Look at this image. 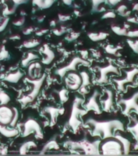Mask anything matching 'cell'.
<instances>
[{"label": "cell", "instance_id": "1", "mask_svg": "<svg viewBox=\"0 0 138 156\" xmlns=\"http://www.w3.org/2000/svg\"><path fill=\"white\" fill-rule=\"evenodd\" d=\"M86 123L93 127V135L101 136L102 139L112 138L114 136V131H124L125 129L124 123L117 119L109 120H96L94 119H87Z\"/></svg>", "mask_w": 138, "mask_h": 156}, {"label": "cell", "instance_id": "2", "mask_svg": "<svg viewBox=\"0 0 138 156\" xmlns=\"http://www.w3.org/2000/svg\"><path fill=\"white\" fill-rule=\"evenodd\" d=\"M114 138V137H113ZM102 144L101 150L104 155H122L123 146L121 142L116 138L109 139Z\"/></svg>", "mask_w": 138, "mask_h": 156}, {"label": "cell", "instance_id": "3", "mask_svg": "<svg viewBox=\"0 0 138 156\" xmlns=\"http://www.w3.org/2000/svg\"><path fill=\"white\" fill-rule=\"evenodd\" d=\"M118 105L123 107V114L128 115L132 110L138 114V90L129 98H120L118 101Z\"/></svg>", "mask_w": 138, "mask_h": 156}, {"label": "cell", "instance_id": "4", "mask_svg": "<svg viewBox=\"0 0 138 156\" xmlns=\"http://www.w3.org/2000/svg\"><path fill=\"white\" fill-rule=\"evenodd\" d=\"M45 80V75H43L41 77H38L37 79H32V80H27L29 82H30L31 84H33L34 85V88L33 90H31V92L28 93L25 96H24L23 98H21L19 100V102H21L23 105H25L29 102H32L33 100L37 96L39 91H40V89H41V85L43 84V81Z\"/></svg>", "mask_w": 138, "mask_h": 156}, {"label": "cell", "instance_id": "5", "mask_svg": "<svg viewBox=\"0 0 138 156\" xmlns=\"http://www.w3.org/2000/svg\"><path fill=\"white\" fill-rule=\"evenodd\" d=\"M100 140H97L94 142H90L88 141H82L79 142H76L73 144V147H76V149H80L85 151L86 154L90 155H98L99 153V145Z\"/></svg>", "mask_w": 138, "mask_h": 156}, {"label": "cell", "instance_id": "6", "mask_svg": "<svg viewBox=\"0 0 138 156\" xmlns=\"http://www.w3.org/2000/svg\"><path fill=\"white\" fill-rule=\"evenodd\" d=\"M124 73H125L124 77L121 78V79H114L113 80L114 82L116 83L117 89L119 92H125L124 85L128 83H132V84L135 83L134 78L138 75V68H134L130 70L124 71Z\"/></svg>", "mask_w": 138, "mask_h": 156}, {"label": "cell", "instance_id": "7", "mask_svg": "<svg viewBox=\"0 0 138 156\" xmlns=\"http://www.w3.org/2000/svg\"><path fill=\"white\" fill-rule=\"evenodd\" d=\"M82 102V100L79 98H76V100L74 101V103H73V112H72V115H71L70 119H69V124L73 129H76L77 127L80 125V120L78 119V116L80 115H83L86 113L85 111H83V110H80L79 108V104L80 102Z\"/></svg>", "mask_w": 138, "mask_h": 156}, {"label": "cell", "instance_id": "8", "mask_svg": "<svg viewBox=\"0 0 138 156\" xmlns=\"http://www.w3.org/2000/svg\"><path fill=\"white\" fill-rule=\"evenodd\" d=\"M96 68L100 74L99 78L97 80V83H100V84L107 83V76L110 73H115L117 75L120 74L118 68L113 65L111 63H110L108 65L105 66V67H97Z\"/></svg>", "mask_w": 138, "mask_h": 156}, {"label": "cell", "instance_id": "9", "mask_svg": "<svg viewBox=\"0 0 138 156\" xmlns=\"http://www.w3.org/2000/svg\"><path fill=\"white\" fill-rule=\"evenodd\" d=\"M78 63H81V64H84L85 66L90 65V63L88 61L84 60L83 58H80V57H74L73 58V60L71 61L68 65L63 66L62 68H58V70L55 72V73L61 77H63V76L65 75L68 71H76V67Z\"/></svg>", "mask_w": 138, "mask_h": 156}, {"label": "cell", "instance_id": "10", "mask_svg": "<svg viewBox=\"0 0 138 156\" xmlns=\"http://www.w3.org/2000/svg\"><path fill=\"white\" fill-rule=\"evenodd\" d=\"M32 133H35V136L37 138L42 137V133L41 131V127L39 125L37 122L34 119H28L25 124H24V136L29 135Z\"/></svg>", "mask_w": 138, "mask_h": 156}, {"label": "cell", "instance_id": "11", "mask_svg": "<svg viewBox=\"0 0 138 156\" xmlns=\"http://www.w3.org/2000/svg\"><path fill=\"white\" fill-rule=\"evenodd\" d=\"M66 85L72 90H78L81 85V76L80 74L72 72L65 78Z\"/></svg>", "mask_w": 138, "mask_h": 156}, {"label": "cell", "instance_id": "12", "mask_svg": "<svg viewBox=\"0 0 138 156\" xmlns=\"http://www.w3.org/2000/svg\"><path fill=\"white\" fill-rule=\"evenodd\" d=\"M100 96V93L98 90H94L93 94L90 97V98L88 99L87 102L85 104V108L87 111H94L97 114H100L102 111L100 108V106L98 104L97 99L98 97Z\"/></svg>", "mask_w": 138, "mask_h": 156}, {"label": "cell", "instance_id": "13", "mask_svg": "<svg viewBox=\"0 0 138 156\" xmlns=\"http://www.w3.org/2000/svg\"><path fill=\"white\" fill-rule=\"evenodd\" d=\"M14 111L13 108L1 105L0 107V124L2 125H9L13 119Z\"/></svg>", "mask_w": 138, "mask_h": 156}, {"label": "cell", "instance_id": "14", "mask_svg": "<svg viewBox=\"0 0 138 156\" xmlns=\"http://www.w3.org/2000/svg\"><path fill=\"white\" fill-rule=\"evenodd\" d=\"M100 102L103 106L105 112H111L114 104V92L113 90L107 89L105 90V98H101Z\"/></svg>", "mask_w": 138, "mask_h": 156}, {"label": "cell", "instance_id": "15", "mask_svg": "<svg viewBox=\"0 0 138 156\" xmlns=\"http://www.w3.org/2000/svg\"><path fill=\"white\" fill-rule=\"evenodd\" d=\"M80 75L81 76V85H80V88L78 89L79 92L85 94H87L88 90L86 89L88 85H90V77L89 73L85 71H83V72H80Z\"/></svg>", "mask_w": 138, "mask_h": 156}, {"label": "cell", "instance_id": "16", "mask_svg": "<svg viewBox=\"0 0 138 156\" xmlns=\"http://www.w3.org/2000/svg\"><path fill=\"white\" fill-rule=\"evenodd\" d=\"M0 133L6 137H13L16 136L17 134L19 133V132L16 129H15L14 127L8 128L7 125H2L0 124Z\"/></svg>", "mask_w": 138, "mask_h": 156}, {"label": "cell", "instance_id": "17", "mask_svg": "<svg viewBox=\"0 0 138 156\" xmlns=\"http://www.w3.org/2000/svg\"><path fill=\"white\" fill-rule=\"evenodd\" d=\"M113 137L116 138L117 140H119L121 142L122 146H123V153H124V155L129 154L130 148H131V142H130L129 139L125 138L123 136H120L119 134H115V135L113 136Z\"/></svg>", "mask_w": 138, "mask_h": 156}, {"label": "cell", "instance_id": "18", "mask_svg": "<svg viewBox=\"0 0 138 156\" xmlns=\"http://www.w3.org/2000/svg\"><path fill=\"white\" fill-rule=\"evenodd\" d=\"M41 51L45 55V58L42 60V63L44 64H50L54 59V58H55V54H54V52L51 51L47 45H44Z\"/></svg>", "mask_w": 138, "mask_h": 156}, {"label": "cell", "instance_id": "19", "mask_svg": "<svg viewBox=\"0 0 138 156\" xmlns=\"http://www.w3.org/2000/svg\"><path fill=\"white\" fill-rule=\"evenodd\" d=\"M23 76V73H20L19 71H16L15 73H9L8 75L6 76V77L4 78V80L6 81L11 83H17L20 80V78Z\"/></svg>", "mask_w": 138, "mask_h": 156}, {"label": "cell", "instance_id": "20", "mask_svg": "<svg viewBox=\"0 0 138 156\" xmlns=\"http://www.w3.org/2000/svg\"><path fill=\"white\" fill-rule=\"evenodd\" d=\"M109 34L107 33H103V32H100V33H90L88 34V36L90 38V40L93 41H99L105 40L108 37Z\"/></svg>", "mask_w": 138, "mask_h": 156}, {"label": "cell", "instance_id": "21", "mask_svg": "<svg viewBox=\"0 0 138 156\" xmlns=\"http://www.w3.org/2000/svg\"><path fill=\"white\" fill-rule=\"evenodd\" d=\"M122 48H123L122 46H114L113 45H107L105 46V51L107 54L116 56V57H121V54L119 53L118 51L121 50Z\"/></svg>", "mask_w": 138, "mask_h": 156}, {"label": "cell", "instance_id": "22", "mask_svg": "<svg viewBox=\"0 0 138 156\" xmlns=\"http://www.w3.org/2000/svg\"><path fill=\"white\" fill-rule=\"evenodd\" d=\"M132 121H133V124L128 127V130H129L133 134L135 139L138 141V119L136 118L132 117Z\"/></svg>", "mask_w": 138, "mask_h": 156}, {"label": "cell", "instance_id": "23", "mask_svg": "<svg viewBox=\"0 0 138 156\" xmlns=\"http://www.w3.org/2000/svg\"><path fill=\"white\" fill-rule=\"evenodd\" d=\"M54 2L55 0H33V3L40 8H49Z\"/></svg>", "mask_w": 138, "mask_h": 156}, {"label": "cell", "instance_id": "24", "mask_svg": "<svg viewBox=\"0 0 138 156\" xmlns=\"http://www.w3.org/2000/svg\"><path fill=\"white\" fill-rule=\"evenodd\" d=\"M37 58H38V55H36L35 53H33V52H29V53L27 54L26 57L22 60V66L23 67H28L32 61L35 60Z\"/></svg>", "mask_w": 138, "mask_h": 156}, {"label": "cell", "instance_id": "25", "mask_svg": "<svg viewBox=\"0 0 138 156\" xmlns=\"http://www.w3.org/2000/svg\"><path fill=\"white\" fill-rule=\"evenodd\" d=\"M111 30L114 32L115 34L119 35V36H126L127 33H128V29L125 28H121L119 26H116V25H112Z\"/></svg>", "mask_w": 138, "mask_h": 156}, {"label": "cell", "instance_id": "26", "mask_svg": "<svg viewBox=\"0 0 138 156\" xmlns=\"http://www.w3.org/2000/svg\"><path fill=\"white\" fill-rule=\"evenodd\" d=\"M46 112L51 115V121L55 122L56 116L58 115V112H59V110L57 109V108H55V107H47V108H46Z\"/></svg>", "mask_w": 138, "mask_h": 156}, {"label": "cell", "instance_id": "27", "mask_svg": "<svg viewBox=\"0 0 138 156\" xmlns=\"http://www.w3.org/2000/svg\"><path fill=\"white\" fill-rule=\"evenodd\" d=\"M40 44V41L37 40V39H31V40H29V41H24L23 43V46L25 47V48H34V47H36Z\"/></svg>", "mask_w": 138, "mask_h": 156}, {"label": "cell", "instance_id": "28", "mask_svg": "<svg viewBox=\"0 0 138 156\" xmlns=\"http://www.w3.org/2000/svg\"><path fill=\"white\" fill-rule=\"evenodd\" d=\"M35 146V144L33 141H29V142H25L24 144H23L19 149V153L22 154H26V151H28L29 149L33 147V146Z\"/></svg>", "mask_w": 138, "mask_h": 156}, {"label": "cell", "instance_id": "29", "mask_svg": "<svg viewBox=\"0 0 138 156\" xmlns=\"http://www.w3.org/2000/svg\"><path fill=\"white\" fill-rule=\"evenodd\" d=\"M117 12L119 13L121 16L124 17H128L130 15V12L127 11V7L126 5H120L117 8Z\"/></svg>", "mask_w": 138, "mask_h": 156}, {"label": "cell", "instance_id": "30", "mask_svg": "<svg viewBox=\"0 0 138 156\" xmlns=\"http://www.w3.org/2000/svg\"><path fill=\"white\" fill-rule=\"evenodd\" d=\"M9 102V95H7L4 91H0V105H6Z\"/></svg>", "mask_w": 138, "mask_h": 156}, {"label": "cell", "instance_id": "31", "mask_svg": "<svg viewBox=\"0 0 138 156\" xmlns=\"http://www.w3.org/2000/svg\"><path fill=\"white\" fill-rule=\"evenodd\" d=\"M127 42L132 49V51H133L134 53L138 54V40L136 41H132V40H127Z\"/></svg>", "mask_w": 138, "mask_h": 156}, {"label": "cell", "instance_id": "32", "mask_svg": "<svg viewBox=\"0 0 138 156\" xmlns=\"http://www.w3.org/2000/svg\"><path fill=\"white\" fill-rule=\"evenodd\" d=\"M105 2H106V0H92L93 12H98V7H99V6Z\"/></svg>", "mask_w": 138, "mask_h": 156}, {"label": "cell", "instance_id": "33", "mask_svg": "<svg viewBox=\"0 0 138 156\" xmlns=\"http://www.w3.org/2000/svg\"><path fill=\"white\" fill-rule=\"evenodd\" d=\"M8 57H9L8 51H6L4 46H2V48L0 50V60H2V59L8 58Z\"/></svg>", "mask_w": 138, "mask_h": 156}, {"label": "cell", "instance_id": "34", "mask_svg": "<svg viewBox=\"0 0 138 156\" xmlns=\"http://www.w3.org/2000/svg\"><path fill=\"white\" fill-rule=\"evenodd\" d=\"M54 148H58V146H57V143H56L55 141H52L51 142H48L46 144L45 147H44L43 151H47V150H51V149Z\"/></svg>", "mask_w": 138, "mask_h": 156}, {"label": "cell", "instance_id": "35", "mask_svg": "<svg viewBox=\"0 0 138 156\" xmlns=\"http://www.w3.org/2000/svg\"><path fill=\"white\" fill-rule=\"evenodd\" d=\"M116 16V15L114 12H107L102 15V19H114Z\"/></svg>", "mask_w": 138, "mask_h": 156}, {"label": "cell", "instance_id": "36", "mask_svg": "<svg viewBox=\"0 0 138 156\" xmlns=\"http://www.w3.org/2000/svg\"><path fill=\"white\" fill-rule=\"evenodd\" d=\"M66 32V29L63 28V27H61L60 29H54L53 33L57 36H61L62 34H63Z\"/></svg>", "mask_w": 138, "mask_h": 156}, {"label": "cell", "instance_id": "37", "mask_svg": "<svg viewBox=\"0 0 138 156\" xmlns=\"http://www.w3.org/2000/svg\"><path fill=\"white\" fill-rule=\"evenodd\" d=\"M126 36L129 37H138V29L133 30V31H128Z\"/></svg>", "mask_w": 138, "mask_h": 156}, {"label": "cell", "instance_id": "38", "mask_svg": "<svg viewBox=\"0 0 138 156\" xmlns=\"http://www.w3.org/2000/svg\"><path fill=\"white\" fill-rule=\"evenodd\" d=\"M80 34H76V33H72L67 37V40L68 41H73V40H76V39L77 38L78 36H79Z\"/></svg>", "mask_w": 138, "mask_h": 156}, {"label": "cell", "instance_id": "39", "mask_svg": "<svg viewBox=\"0 0 138 156\" xmlns=\"http://www.w3.org/2000/svg\"><path fill=\"white\" fill-rule=\"evenodd\" d=\"M59 96H60V99L62 102H66L68 100V97L66 95V90H62L59 93Z\"/></svg>", "mask_w": 138, "mask_h": 156}, {"label": "cell", "instance_id": "40", "mask_svg": "<svg viewBox=\"0 0 138 156\" xmlns=\"http://www.w3.org/2000/svg\"><path fill=\"white\" fill-rule=\"evenodd\" d=\"M8 20H8V18H7V19H5L4 20H3V21H2V23L0 24V32H2V30H3V29L6 28L7 23H8Z\"/></svg>", "mask_w": 138, "mask_h": 156}, {"label": "cell", "instance_id": "41", "mask_svg": "<svg viewBox=\"0 0 138 156\" xmlns=\"http://www.w3.org/2000/svg\"><path fill=\"white\" fill-rule=\"evenodd\" d=\"M71 17L69 16H65V15H58V20L60 21H67L68 20H70Z\"/></svg>", "mask_w": 138, "mask_h": 156}, {"label": "cell", "instance_id": "42", "mask_svg": "<svg viewBox=\"0 0 138 156\" xmlns=\"http://www.w3.org/2000/svg\"><path fill=\"white\" fill-rule=\"evenodd\" d=\"M24 23V17H22L21 19H19L17 21L13 22V24L16 25V26H21Z\"/></svg>", "mask_w": 138, "mask_h": 156}, {"label": "cell", "instance_id": "43", "mask_svg": "<svg viewBox=\"0 0 138 156\" xmlns=\"http://www.w3.org/2000/svg\"><path fill=\"white\" fill-rule=\"evenodd\" d=\"M121 1H123V0H108V2H109V3L111 5H112V6H115V5H117L119 2H120ZM128 1H132V0H128Z\"/></svg>", "mask_w": 138, "mask_h": 156}, {"label": "cell", "instance_id": "44", "mask_svg": "<svg viewBox=\"0 0 138 156\" xmlns=\"http://www.w3.org/2000/svg\"><path fill=\"white\" fill-rule=\"evenodd\" d=\"M34 30V28H32V27H29V28H28L27 29H25V30H24V34H25V35H29V34H30L31 33H33Z\"/></svg>", "mask_w": 138, "mask_h": 156}, {"label": "cell", "instance_id": "45", "mask_svg": "<svg viewBox=\"0 0 138 156\" xmlns=\"http://www.w3.org/2000/svg\"><path fill=\"white\" fill-rule=\"evenodd\" d=\"M12 2H14L15 4L17 6V5L22 4V3H24V2H27V0H12Z\"/></svg>", "mask_w": 138, "mask_h": 156}, {"label": "cell", "instance_id": "46", "mask_svg": "<svg viewBox=\"0 0 138 156\" xmlns=\"http://www.w3.org/2000/svg\"><path fill=\"white\" fill-rule=\"evenodd\" d=\"M127 20L131 23H134V24H138V20H136V18H127Z\"/></svg>", "mask_w": 138, "mask_h": 156}, {"label": "cell", "instance_id": "47", "mask_svg": "<svg viewBox=\"0 0 138 156\" xmlns=\"http://www.w3.org/2000/svg\"><path fill=\"white\" fill-rule=\"evenodd\" d=\"M46 32H47V29H44V30H41V31L37 32L36 34L37 36H41V35H43L44 34H46Z\"/></svg>", "mask_w": 138, "mask_h": 156}, {"label": "cell", "instance_id": "48", "mask_svg": "<svg viewBox=\"0 0 138 156\" xmlns=\"http://www.w3.org/2000/svg\"><path fill=\"white\" fill-rule=\"evenodd\" d=\"M63 2H64L66 5L70 6V5L72 4V2H73V0H63Z\"/></svg>", "mask_w": 138, "mask_h": 156}, {"label": "cell", "instance_id": "49", "mask_svg": "<svg viewBox=\"0 0 138 156\" xmlns=\"http://www.w3.org/2000/svg\"><path fill=\"white\" fill-rule=\"evenodd\" d=\"M133 11H138V2L135 3L133 7Z\"/></svg>", "mask_w": 138, "mask_h": 156}, {"label": "cell", "instance_id": "50", "mask_svg": "<svg viewBox=\"0 0 138 156\" xmlns=\"http://www.w3.org/2000/svg\"><path fill=\"white\" fill-rule=\"evenodd\" d=\"M16 38L19 39L20 37H19V35H16V36H12V37H10V39H12V40H16Z\"/></svg>", "mask_w": 138, "mask_h": 156}, {"label": "cell", "instance_id": "51", "mask_svg": "<svg viewBox=\"0 0 138 156\" xmlns=\"http://www.w3.org/2000/svg\"><path fill=\"white\" fill-rule=\"evenodd\" d=\"M134 150H135V151H138V142L136 143V145L134 146Z\"/></svg>", "mask_w": 138, "mask_h": 156}, {"label": "cell", "instance_id": "52", "mask_svg": "<svg viewBox=\"0 0 138 156\" xmlns=\"http://www.w3.org/2000/svg\"><path fill=\"white\" fill-rule=\"evenodd\" d=\"M0 153H2V151H0Z\"/></svg>", "mask_w": 138, "mask_h": 156}, {"label": "cell", "instance_id": "53", "mask_svg": "<svg viewBox=\"0 0 138 156\" xmlns=\"http://www.w3.org/2000/svg\"><path fill=\"white\" fill-rule=\"evenodd\" d=\"M0 20H1V17H0Z\"/></svg>", "mask_w": 138, "mask_h": 156}, {"label": "cell", "instance_id": "54", "mask_svg": "<svg viewBox=\"0 0 138 156\" xmlns=\"http://www.w3.org/2000/svg\"><path fill=\"white\" fill-rule=\"evenodd\" d=\"M137 12H138V11H137Z\"/></svg>", "mask_w": 138, "mask_h": 156}, {"label": "cell", "instance_id": "55", "mask_svg": "<svg viewBox=\"0 0 138 156\" xmlns=\"http://www.w3.org/2000/svg\"><path fill=\"white\" fill-rule=\"evenodd\" d=\"M132 1H133V0H132Z\"/></svg>", "mask_w": 138, "mask_h": 156}]
</instances>
